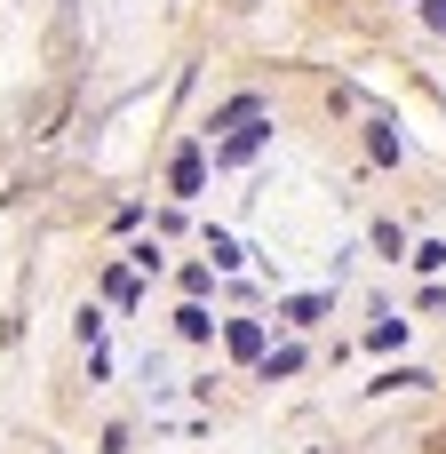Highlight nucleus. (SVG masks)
Instances as JSON below:
<instances>
[{
	"label": "nucleus",
	"instance_id": "3",
	"mask_svg": "<svg viewBox=\"0 0 446 454\" xmlns=\"http://www.w3.org/2000/svg\"><path fill=\"white\" fill-rule=\"evenodd\" d=\"M223 343H231V359H239V367H263V351H271V343H263V319H231V327H223Z\"/></svg>",
	"mask_w": 446,
	"mask_h": 454
},
{
	"label": "nucleus",
	"instance_id": "6",
	"mask_svg": "<svg viewBox=\"0 0 446 454\" xmlns=\"http://www.w3.org/2000/svg\"><path fill=\"white\" fill-rule=\"evenodd\" d=\"M247 120H263V96H231V104L207 112V128H247Z\"/></svg>",
	"mask_w": 446,
	"mask_h": 454
},
{
	"label": "nucleus",
	"instance_id": "4",
	"mask_svg": "<svg viewBox=\"0 0 446 454\" xmlns=\"http://www.w3.org/2000/svg\"><path fill=\"white\" fill-rule=\"evenodd\" d=\"M367 160H375V168H399V160H407V144H399V128H391L383 112L367 120Z\"/></svg>",
	"mask_w": 446,
	"mask_h": 454
},
{
	"label": "nucleus",
	"instance_id": "9",
	"mask_svg": "<svg viewBox=\"0 0 446 454\" xmlns=\"http://www.w3.org/2000/svg\"><path fill=\"white\" fill-rule=\"evenodd\" d=\"M279 319H287V327H311V319H327V295H295Z\"/></svg>",
	"mask_w": 446,
	"mask_h": 454
},
{
	"label": "nucleus",
	"instance_id": "13",
	"mask_svg": "<svg viewBox=\"0 0 446 454\" xmlns=\"http://www.w3.org/2000/svg\"><path fill=\"white\" fill-rule=\"evenodd\" d=\"M215 287V263H184V295H207Z\"/></svg>",
	"mask_w": 446,
	"mask_h": 454
},
{
	"label": "nucleus",
	"instance_id": "12",
	"mask_svg": "<svg viewBox=\"0 0 446 454\" xmlns=\"http://www.w3.org/2000/svg\"><path fill=\"white\" fill-rule=\"evenodd\" d=\"M207 255H215V271H231V263H239V239H231V231H207Z\"/></svg>",
	"mask_w": 446,
	"mask_h": 454
},
{
	"label": "nucleus",
	"instance_id": "10",
	"mask_svg": "<svg viewBox=\"0 0 446 454\" xmlns=\"http://www.w3.org/2000/svg\"><path fill=\"white\" fill-rule=\"evenodd\" d=\"M367 343H375V351H399V343H407V319H391V311H383V319L367 327Z\"/></svg>",
	"mask_w": 446,
	"mask_h": 454
},
{
	"label": "nucleus",
	"instance_id": "14",
	"mask_svg": "<svg viewBox=\"0 0 446 454\" xmlns=\"http://www.w3.org/2000/svg\"><path fill=\"white\" fill-rule=\"evenodd\" d=\"M423 24H431V32H446V0H423Z\"/></svg>",
	"mask_w": 446,
	"mask_h": 454
},
{
	"label": "nucleus",
	"instance_id": "1",
	"mask_svg": "<svg viewBox=\"0 0 446 454\" xmlns=\"http://www.w3.org/2000/svg\"><path fill=\"white\" fill-rule=\"evenodd\" d=\"M263 144H271V112H263V120H247V128H231V136L215 144V168H247Z\"/></svg>",
	"mask_w": 446,
	"mask_h": 454
},
{
	"label": "nucleus",
	"instance_id": "8",
	"mask_svg": "<svg viewBox=\"0 0 446 454\" xmlns=\"http://www.w3.org/2000/svg\"><path fill=\"white\" fill-rule=\"evenodd\" d=\"M287 375H303V351H295V343L263 351V383H287Z\"/></svg>",
	"mask_w": 446,
	"mask_h": 454
},
{
	"label": "nucleus",
	"instance_id": "11",
	"mask_svg": "<svg viewBox=\"0 0 446 454\" xmlns=\"http://www.w3.org/2000/svg\"><path fill=\"white\" fill-rule=\"evenodd\" d=\"M423 383H431V375H423V367H391V375H375V383H367V391H423Z\"/></svg>",
	"mask_w": 446,
	"mask_h": 454
},
{
	"label": "nucleus",
	"instance_id": "2",
	"mask_svg": "<svg viewBox=\"0 0 446 454\" xmlns=\"http://www.w3.org/2000/svg\"><path fill=\"white\" fill-rule=\"evenodd\" d=\"M168 192H176V200H200V192H207V152H200V144H176V160H168Z\"/></svg>",
	"mask_w": 446,
	"mask_h": 454
},
{
	"label": "nucleus",
	"instance_id": "7",
	"mask_svg": "<svg viewBox=\"0 0 446 454\" xmlns=\"http://www.w3.org/2000/svg\"><path fill=\"white\" fill-rule=\"evenodd\" d=\"M176 335H184V343H207V335H215V319L200 311V295H192V303L176 311Z\"/></svg>",
	"mask_w": 446,
	"mask_h": 454
},
{
	"label": "nucleus",
	"instance_id": "5",
	"mask_svg": "<svg viewBox=\"0 0 446 454\" xmlns=\"http://www.w3.org/2000/svg\"><path fill=\"white\" fill-rule=\"evenodd\" d=\"M104 295H112L120 311H136V295H144V271H136V263H112V271H104Z\"/></svg>",
	"mask_w": 446,
	"mask_h": 454
}]
</instances>
